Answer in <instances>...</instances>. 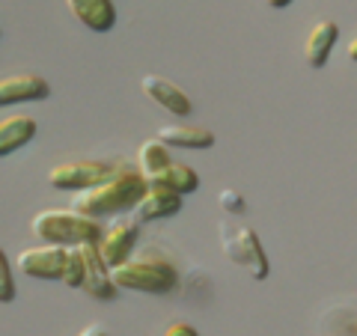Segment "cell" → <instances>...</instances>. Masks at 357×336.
<instances>
[{
	"label": "cell",
	"mask_w": 357,
	"mask_h": 336,
	"mask_svg": "<svg viewBox=\"0 0 357 336\" xmlns=\"http://www.w3.org/2000/svg\"><path fill=\"white\" fill-rule=\"evenodd\" d=\"M149 188V178L140 170H116L107 182L81 190L72 199V208L81 211L86 217H105V215H119V211L134 208L143 199Z\"/></svg>",
	"instance_id": "obj_1"
},
{
	"label": "cell",
	"mask_w": 357,
	"mask_h": 336,
	"mask_svg": "<svg viewBox=\"0 0 357 336\" xmlns=\"http://www.w3.org/2000/svg\"><path fill=\"white\" fill-rule=\"evenodd\" d=\"M30 229L39 241L60 244V247H77V244L98 241L105 235L98 217H86L75 208H45L33 217Z\"/></svg>",
	"instance_id": "obj_2"
},
{
	"label": "cell",
	"mask_w": 357,
	"mask_h": 336,
	"mask_svg": "<svg viewBox=\"0 0 357 336\" xmlns=\"http://www.w3.org/2000/svg\"><path fill=\"white\" fill-rule=\"evenodd\" d=\"M110 280H114L116 289H131V292H143V295H167L178 286V271L164 256L143 253L137 259L110 268Z\"/></svg>",
	"instance_id": "obj_3"
},
{
	"label": "cell",
	"mask_w": 357,
	"mask_h": 336,
	"mask_svg": "<svg viewBox=\"0 0 357 336\" xmlns=\"http://www.w3.org/2000/svg\"><path fill=\"white\" fill-rule=\"evenodd\" d=\"M218 235H220V250L227 253V259L244 268L253 280H265L271 274V262H268V253L262 247L259 235L248 223L227 215L218 223Z\"/></svg>",
	"instance_id": "obj_4"
},
{
	"label": "cell",
	"mask_w": 357,
	"mask_h": 336,
	"mask_svg": "<svg viewBox=\"0 0 357 336\" xmlns=\"http://www.w3.org/2000/svg\"><path fill=\"white\" fill-rule=\"evenodd\" d=\"M114 173H116L114 164L84 158V161H66V164L51 167L48 182L57 190H77V194H81V190H89V188L107 182Z\"/></svg>",
	"instance_id": "obj_5"
},
{
	"label": "cell",
	"mask_w": 357,
	"mask_h": 336,
	"mask_svg": "<svg viewBox=\"0 0 357 336\" xmlns=\"http://www.w3.org/2000/svg\"><path fill=\"white\" fill-rule=\"evenodd\" d=\"M66 253L69 247L60 244H39V247H27L18 253V271L27 277H39V280H63L66 271Z\"/></svg>",
	"instance_id": "obj_6"
},
{
	"label": "cell",
	"mask_w": 357,
	"mask_h": 336,
	"mask_svg": "<svg viewBox=\"0 0 357 336\" xmlns=\"http://www.w3.org/2000/svg\"><path fill=\"white\" fill-rule=\"evenodd\" d=\"M134 244H137V223L128 217H116L110 227H105V235L96 241V247L107 268H116L131 259Z\"/></svg>",
	"instance_id": "obj_7"
},
{
	"label": "cell",
	"mask_w": 357,
	"mask_h": 336,
	"mask_svg": "<svg viewBox=\"0 0 357 336\" xmlns=\"http://www.w3.org/2000/svg\"><path fill=\"white\" fill-rule=\"evenodd\" d=\"M51 96V84L42 75H9L0 77V107L21 102H45Z\"/></svg>",
	"instance_id": "obj_8"
},
{
	"label": "cell",
	"mask_w": 357,
	"mask_h": 336,
	"mask_svg": "<svg viewBox=\"0 0 357 336\" xmlns=\"http://www.w3.org/2000/svg\"><path fill=\"white\" fill-rule=\"evenodd\" d=\"M182 208V194H176L173 188L158 185V182H149L146 194L137 206H134V217L149 223V220H164V217H173L176 211Z\"/></svg>",
	"instance_id": "obj_9"
},
{
	"label": "cell",
	"mask_w": 357,
	"mask_h": 336,
	"mask_svg": "<svg viewBox=\"0 0 357 336\" xmlns=\"http://www.w3.org/2000/svg\"><path fill=\"white\" fill-rule=\"evenodd\" d=\"M140 89L146 93V98H152L155 105L164 107L167 114H173V116H188V114L194 110L191 98H188L173 81H167V77L143 75V77H140Z\"/></svg>",
	"instance_id": "obj_10"
},
{
	"label": "cell",
	"mask_w": 357,
	"mask_h": 336,
	"mask_svg": "<svg viewBox=\"0 0 357 336\" xmlns=\"http://www.w3.org/2000/svg\"><path fill=\"white\" fill-rule=\"evenodd\" d=\"M81 250H84V262H86V274H84V286L81 289L89 298H98V300L116 298L119 289L114 286V280H110V268L105 265L102 256H98L96 241L81 244Z\"/></svg>",
	"instance_id": "obj_11"
},
{
	"label": "cell",
	"mask_w": 357,
	"mask_h": 336,
	"mask_svg": "<svg viewBox=\"0 0 357 336\" xmlns=\"http://www.w3.org/2000/svg\"><path fill=\"white\" fill-rule=\"evenodd\" d=\"M66 6H69L72 15L93 33H107L116 24L114 0H66Z\"/></svg>",
	"instance_id": "obj_12"
},
{
	"label": "cell",
	"mask_w": 357,
	"mask_h": 336,
	"mask_svg": "<svg viewBox=\"0 0 357 336\" xmlns=\"http://www.w3.org/2000/svg\"><path fill=\"white\" fill-rule=\"evenodd\" d=\"M155 137H158L164 146H176V149H211L215 146V134L203 125H188V122L161 125Z\"/></svg>",
	"instance_id": "obj_13"
},
{
	"label": "cell",
	"mask_w": 357,
	"mask_h": 336,
	"mask_svg": "<svg viewBox=\"0 0 357 336\" xmlns=\"http://www.w3.org/2000/svg\"><path fill=\"white\" fill-rule=\"evenodd\" d=\"M337 39H340L337 21L325 18V21H319V24H312L310 36L304 42V57L312 69H321V66L331 60V51H333V45H337Z\"/></svg>",
	"instance_id": "obj_14"
},
{
	"label": "cell",
	"mask_w": 357,
	"mask_h": 336,
	"mask_svg": "<svg viewBox=\"0 0 357 336\" xmlns=\"http://www.w3.org/2000/svg\"><path fill=\"white\" fill-rule=\"evenodd\" d=\"M36 137V119L27 114H13L0 119V158L18 152Z\"/></svg>",
	"instance_id": "obj_15"
},
{
	"label": "cell",
	"mask_w": 357,
	"mask_h": 336,
	"mask_svg": "<svg viewBox=\"0 0 357 336\" xmlns=\"http://www.w3.org/2000/svg\"><path fill=\"white\" fill-rule=\"evenodd\" d=\"M149 182H158V185H167V188H173L176 194H194V190L199 188V176H197V170H191L188 164H182V161H170L164 167L161 173H155Z\"/></svg>",
	"instance_id": "obj_16"
},
{
	"label": "cell",
	"mask_w": 357,
	"mask_h": 336,
	"mask_svg": "<svg viewBox=\"0 0 357 336\" xmlns=\"http://www.w3.org/2000/svg\"><path fill=\"white\" fill-rule=\"evenodd\" d=\"M170 146H164V143L158 137H149V140H143L140 143V149H137V167H140V173L152 178L155 173H161L167 164H170V152H167Z\"/></svg>",
	"instance_id": "obj_17"
},
{
	"label": "cell",
	"mask_w": 357,
	"mask_h": 336,
	"mask_svg": "<svg viewBox=\"0 0 357 336\" xmlns=\"http://www.w3.org/2000/svg\"><path fill=\"white\" fill-rule=\"evenodd\" d=\"M84 274H86V262H84L81 244H77V247H69V253H66L63 283L69 286V289H81V286H84Z\"/></svg>",
	"instance_id": "obj_18"
},
{
	"label": "cell",
	"mask_w": 357,
	"mask_h": 336,
	"mask_svg": "<svg viewBox=\"0 0 357 336\" xmlns=\"http://www.w3.org/2000/svg\"><path fill=\"white\" fill-rule=\"evenodd\" d=\"M9 300H15V277L3 247H0V304H9Z\"/></svg>",
	"instance_id": "obj_19"
},
{
	"label": "cell",
	"mask_w": 357,
	"mask_h": 336,
	"mask_svg": "<svg viewBox=\"0 0 357 336\" xmlns=\"http://www.w3.org/2000/svg\"><path fill=\"white\" fill-rule=\"evenodd\" d=\"M218 206L227 211L229 217H238V215H244V197L238 194V190H232V188H223L220 194H218Z\"/></svg>",
	"instance_id": "obj_20"
},
{
	"label": "cell",
	"mask_w": 357,
	"mask_h": 336,
	"mask_svg": "<svg viewBox=\"0 0 357 336\" xmlns=\"http://www.w3.org/2000/svg\"><path fill=\"white\" fill-rule=\"evenodd\" d=\"M164 336H199L194 324H188V321H173L170 328L164 330Z\"/></svg>",
	"instance_id": "obj_21"
},
{
	"label": "cell",
	"mask_w": 357,
	"mask_h": 336,
	"mask_svg": "<svg viewBox=\"0 0 357 336\" xmlns=\"http://www.w3.org/2000/svg\"><path fill=\"white\" fill-rule=\"evenodd\" d=\"M77 336H110V330L105 328V324H86V328Z\"/></svg>",
	"instance_id": "obj_22"
},
{
	"label": "cell",
	"mask_w": 357,
	"mask_h": 336,
	"mask_svg": "<svg viewBox=\"0 0 357 336\" xmlns=\"http://www.w3.org/2000/svg\"><path fill=\"white\" fill-rule=\"evenodd\" d=\"M265 3L271 6V9H286L289 3H292V0H265Z\"/></svg>",
	"instance_id": "obj_23"
},
{
	"label": "cell",
	"mask_w": 357,
	"mask_h": 336,
	"mask_svg": "<svg viewBox=\"0 0 357 336\" xmlns=\"http://www.w3.org/2000/svg\"><path fill=\"white\" fill-rule=\"evenodd\" d=\"M349 60H354V63H357V36L349 42Z\"/></svg>",
	"instance_id": "obj_24"
}]
</instances>
